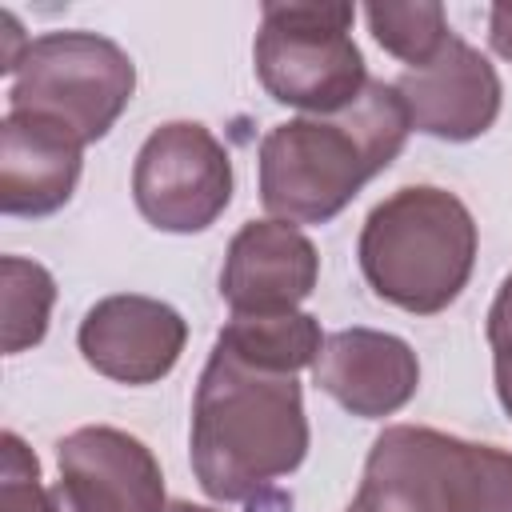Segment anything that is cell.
<instances>
[{"instance_id":"7a4b0ae2","label":"cell","mask_w":512,"mask_h":512,"mask_svg":"<svg viewBox=\"0 0 512 512\" xmlns=\"http://www.w3.org/2000/svg\"><path fill=\"white\" fill-rule=\"evenodd\" d=\"M412 132L396 84L368 80L336 116H300L260 140V200L288 224H324L384 172Z\"/></svg>"},{"instance_id":"5b68a950","label":"cell","mask_w":512,"mask_h":512,"mask_svg":"<svg viewBox=\"0 0 512 512\" xmlns=\"http://www.w3.org/2000/svg\"><path fill=\"white\" fill-rule=\"evenodd\" d=\"M352 20V4H264L252 48L264 92L312 116L352 108L368 88Z\"/></svg>"},{"instance_id":"7c38bea8","label":"cell","mask_w":512,"mask_h":512,"mask_svg":"<svg viewBox=\"0 0 512 512\" xmlns=\"http://www.w3.org/2000/svg\"><path fill=\"white\" fill-rule=\"evenodd\" d=\"M312 380L360 420L400 412L420 388V360L408 340L376 328H340L324 336Z\"/></svg>"},{"instance_id":"e0dca14e","label":"cell","mask_w":512,"mask_h":512,"mask_svg":"<svg viewBox=\"0 0 512 512\" xmlns=\"http://www.w3.org/2000/svg\"><path fill=\"white\" fill-rule=\"evenodd\" d=\"M4 448V464H0V512H60L52 488L40 484V464L32 456V448L16 436L4 432L0 440Z\"/></svg>"},{"instance_id":"8fae6325","label":"cell","mask_w":512,"mask_h":512,"mask_svg":"<svg viewBox=\"0 0 512 512\" xmlns=\"http://www.w3.org/2000/svg\"><path fill=\"white\" fill-rule=\"evenodd\" d=\"M320 276V256L312 240L288 220L244 224L220 268V296L232 316H272L296 312L312 296Z\"/></svg>"},{"instance_id":"4fadbf2b","label":"cell","mask_w":512,"mask_h":512,"mask_svg":"<svg viewBox=\"0 0 512 512\" xmlns=\"http://www.w3.org/2000/svg\"><path fill=\"white\" fill-rule=\"evenodd\" d=\"M84 144L40 116L8 112L0 128V212L52 216L76 192Z\"/></svg>"},{"instance_id":"277c9868","label":"cell","mask_w":512,"mask_h":512,"mask_svg":"<svg viewBox=\"0 0 512 512\" xmlns=\"http://www.w3.org/2000/svg\"><path fill=\"white\" fill-rule=\"evenodd\" d=\"M344 512H512V452L392 424L372 440Z\"/></svg>"},{"instance_id":"d6986e66","label":"cell","mask_w":512,"mask_h":512,"mask_svg":"<svg viewBox=\"0 0 512 512\" xmlns=\"http://www.w3.org/2000/svg\"><path fill=\"white\" fill-rule=\"evenodd\" d=\"M492 372H496V396H500L504 412L512 416V336L492 344Z\"/></svg>"},{"instance_id":"9a60e30c","label":"cell","mask_w":512,"mask_h":512,"mask_svg":"<svg viewBox=\"0 0 512 512\" xmlns=\"http://www.w3.org/2000/svg\"><path fill=\"white\" fill-rule=\"evenodd\" d=\"M0 284H4V352L16 356L44 340L48 316L56 304V280L36 260L4 256Z\"/></svg>"},{"instance_id":"44dd1931","label":"cell","mask_w":512,"mask_h":512,"mask_svg":"<svg viewBox=\"0 0 512 512\" xmlns=\"http://www.w3.org/2000/svg\"><path fill=\"white\" fill-rule=\"evenodd\" d=\"M164 512H212V508H200V504H188V500H176V504H168Z\"/></svg>"},{"instance_id":"2e32d148","label":"cell","mask_w":512,"mask_h":512,"mask_svg":"<svg viewBox=\"0 0 512 512\" xmlns=\"http://www.w3.org/2000/svg\"><path fill=\"white\" fill-rule=\"evenodd\" d=\"M364 16L376 44L412 68L428 64L452 36L440 4H368Z\"/></svg>"},{"instance_id":"8992f818","label":"cell","mask_w":512,"mask_h":512,"mask_svg":"<svg viewBox=\"0 0 512 512\" xmlns=\"http://www.w3.org/2000/svg\"><path fill=\"white\" fill-rule=\"evenodd\" d=\"M136 88L128 52L96 32H44L24 44L8 88V112L68 128L80 144L108 136Z\"/></svg>"},{"instance_id":"ac0fdd59","label":"cell","mask_w":512,"mask_h":512,"mask_svg":"<svg viewBox=\"0 0 512 512\" xmlns=\"http://www.w3.org/2000/svg\"><path fill=\"white\" fill-rule=\"evenodd\" d=\"M504 336H512V272L504 276V284L488 308V344H496Z\"/></svg>"},{"instance_id":"5bb4252c","label":"cell","mask_w":512,"mask_h":512,"mask_svg":"<svg viewBox=\"0 0 512 512\" xmlns=\"http://www.w3.org/2000/svg\"><path fill=\"white\" fill-rule=\"evenodd\" d=\"M216 344H224L228 352H236L256 368L296 376L300 368L316 364L324 336L316 316L308 312H272V316H232L220 328Z\"/></svg>"},{"instance_id":"52a82bcc","label":"cell","mask_w":512,"mask_h":512,"mask_svg":"<svg viewBox=\"0 0 512 512\" xmlns=\"http://www.w3.org/2000/svg\"><path fill=\"white\" fill-rule=\"evenodd\" d=\"M132 200L160 232H204L232 200V160L204 124H160L136 152Z\"/></svg>"},{"instance_id":"30bf717a","label":"cell","mask_w":512,"mask_h":512,"mask_svg":"<svg viewBox=\"0 0 512 512\" xmlns=\"http://www.w3.org/2000/svg\"><path fill=\"white\" fill-rule=\"evenodd\" d=\"M396 92L416 132H428L452 144L484 136L500 116L496 68L456 32L444 40V48L428 64L408 68L396 80Z\"/></svg>"},{"instance_id":"ffe728a7","label":"cell","mask_w":512,"mask_h":512,"mask_svg":"<svg viewBox=\"0 0 512 512\" xmlns=\"http://www.w3.org/2000/svg\"><path fill=\"white\" fill-rule=\"evenodd\" d=\"M488 40H492V48L504 60H512V4H492V12H488Z\"/></svg>"},{"instance_id":"3957f363","label":"cell","mask_w":512,"mask_h":512,"mask_svg":"<svg viewBox=\"0 0 512 512\" xmlns=\"http://www.w3.org/2000/svg\"><path fill=\"white\" fill-rule=\"evenodd\" d=\"M356 252L380 300L412 316H436L472 276L476 220L448 188L412 184L368 212Z\"/></svg>"},{"instance_id":"ba28073f","label":"cell","mask_w":512,"mask_h":512,"mask_svg":"<svg viewBox=\"0 0 512 512\" xmlns=\"http://www.w3.org/2000/svg\"><path fill=\"white\" fill-rule=\"evenodd\" d=\"M60 512H164V476L152 448L120 428L88 424L56 444Z\"/></svg>"},{"instance_id":"6da1fadb","label":"cell","mask_w":512,"mask_h":512,"mask_svg":"<svg viewBox=\"0 0 512 512\" xmlns=\"http://www.w3.org/2000/svg\"><path fill=\"white\" fill-rule=\"evenodd\" d=\"M308 456V416L296 376L268 372L224 344L200 372L192 400V472L220 504H252Z\"/></svg>"},{"instance_id":"9c48e42d","label":"cell","mask_w":512,"mask_h":512,"mask_svg":"<svg viewBox=\"0 0 512 512\" xmlns=\"http://www.w3.org/2000/svg\"><path fill=\"white\" fill-rule=\"evenodd\" d=\"M188 340L184 316L152 296L120 292L96 300L76 332L88 368L116 384H156L164 380Z\"/></svg>"}]
</instances>
